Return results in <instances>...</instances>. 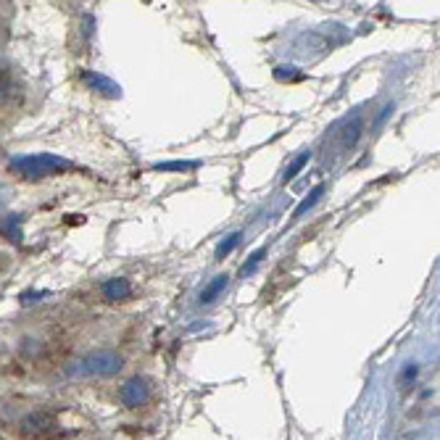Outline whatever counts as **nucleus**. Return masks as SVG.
I'll list each match as a JSON object with an SVG mask.
<instances>
[{
	"instance_id": "1",
	"label": "nucleus",
	"mask_w": 440,
	"mask_h": 440,
	"mask_svg": "<svg viewBox=\"0 0 440 440\" xmlns=\"http://www.w3.org/2000/svg\"><path fill=\"white\" fill-rule=\"evenodd\" d=\"M124 367V358L111 351V348H98L90 354L77 356L74 361H69L64 372L69 377H111Z\"/></svg>"
},
{
	"instance_id": "2",
	"label": "nucleus",
	"mask_w": 440,
	"mask_h": 440,
	"mask_svg": "<svg viewBox=\"0 0 440 440\" xmlns=\"http://www.w3.org/2000/svg\"><path fill=\"white\" fill-rule=\"evenodd\" d=\"M71 169H74V164L56 153H29V156H19L11 161V171L21 174L24 180L56 177V174H66Z\"/></svg>"
},
{
	"instance_id": "3",
	"label": "nucleus",
	"mask_w": 440,
	"mask_h": 440,
	"mask_svg": "<svg viewBox=\"0 0 440 440\" xmlns=\"http://www.w3.org/2000/svg\"><path fill=\"white\" fill-rule=\"evenodd\" d=\"M19 432L27 440H53L58 435V422L51 411H32L19 422Z\"/></svg>"
},
{
	"instance_id": "4",
	"label": "nucleus",
	"mask_w": 440,
	"mask_h": 440,
	"mask_svg": "<svg viewBox=\"0 0 440 440\" xmlns=\"http://www.w3.org/2000/svg\"><path fill=\"white\" fill-rule=\"evenodd\" d=\"M148 395H151V385H148L145 377H130V380L119 388V401H121V406L127 408L143 406V404L148 401Z\"/></svg>"
},
{
	"instance_id": "5",
	"label": "nucleus",
	"mask_w": 440,
	"mask_h": 440,
	"mask_svg": "<svg viewBox=\"0 0 440 440\" xmlns=\"http://www.w3.org/2000/svg\"><path fill=\"white\" fill-rule=\"evenodd\" d=\"M101 293L106 301L119 304V301H127V298L132 295V285H130V280H124V277H114V280H106V282H103Z\"/></svg>"
},
{
	"instance_id": "6",
	"label": "nucleus",
	"mask_w": 440,
	"mask_h": 440,
	"mask_svg": "<svg viewBox=\"0 0 440 440\" xmlns=\"http://www.w3.org/2000/svg\"><path fill=\"white\" fill-rule=\"evenodd\" d=\"M361 132H364V121H361V117H354L343 127V148H354Z\"/></svg>"
},
{
	"instance_id": "7",
	"label": "nucleus",
	"mask_w": 440,
	"mask_h": 440,
	"mask_svg": "<svg viewBox=\"0 0 440 440\" xmlns=\"http://www.w3.org/2000/svg\"><path fill=\"white\" fill-rule=\"evenodd\" d=\"M227 282H230V277L227 274H219V277H214L204 290H201V304H211L217 295H219L221 290L227 288Z\"/></svg>"
},
{
	"instance_id": "8",
	"label": "nucleus",
	"mask_w": 440,
	"mask_h": 440,
	"mask_svg": "<svg viewBox=\"0 0 440 440\" xmlns=\"http://www.w3.org/2000/svg\"><path fill=\"white\" fill-rule=\"evenodd\" d=\"M308 158H311V153L304 151L301 156H298V158H295V161H293V164H290L288 169H285V182H290V180H295V177H298V171H301L306 164H308Z\"/></svg>"
},
{
	"instance_id": "9",
	"label": "nucleus",
	"mask_w": 440,
	"mask_h": 440,
	"mask_svg": "<svg viewBox=\"0 0 440 440\" xmlns=\"http://www.w3.org/2000/svg\"><path fill=\"white\" fill-rule=\"evenodd\" d=\"M240 240H243V232H232V235L227 237V240L221 243L219 248H217V258H224V256L232 254L237 245H240Z\"/></svg>"
},
{
	"instance_id": "10",
	"label": "nucleus",
	"mask_w": 440,
	"mask_h": 440,
	"mask_svg": "<svg viewBox=\"0 0 440 440\" xmlns=\"http://www.w3.org/2000/svg\"><path fill=\"white\" fill-rule=\"evenodd\" d=\"M322 193H324V187H322V185H317V187H314V190L308 193V198H306L304 204H301V206H298V208H295V217H304L306 211H308L311 206H314V204H317V201H319V198H322Z\"/></svg>"
},
{
	"instance_id": "11",
	"label": "nucleus",
	"mask_w": 440,
	"mask_h": 440,
	"mask_svg": "<svg viewBox=\"0 0 440 440\" xmlns=\"http://www.w3.org/2000/svg\"><path fill=\"white\" fill-rule=\"evenodd\" d=\"M85 82H90L93 87H106V90H108V95H117V90H119V87L114 85L111 80H106V77H98V74H90V71L85 74Z\"/></svg>"
},
{
	"instance_id": "12",
	"label": "nucleus",
	"mask_w": 440,
	"mask_h": 440,
	"mask_svg": "<svg viewBox=\"0 0 440 440\" xmlns=\"http://www.w3.org/2000/svg\"><path fill=\"white\" fill-rule=\"evenodd\" d=\"M11 98H14V80H11V74L0 71V103L11 101Z\"/></svg>"
},
{
	"instance_id": "13",
	"label": "nucleus",
	"mask_w": 440,
	"mask_h": 440,
	"mask_svg": "<svg viewBox=\"0 0 440 440\" xmlns=\"http://www.w3.org/2000/svg\"><path fill=\"white\" fill-rule=\"evenodd\" d=\"M417 374H419V367H417V364H406V367H404V372H401V377H398L401 390H406L408 385L417 380Z\"/></svg>"
},
{
	"instance_id": "14",
	"label": "nucleus",
	"mask_w": 440,
	"mask_h": 440,
	"mask_svg": "<svg viewBox=\"0 0 440 440\" xmlns=\"http://www.w3.org/2000/svg\"><path fill=\"white\" fill-rule=\"evenodd\" d=\"M195 164H187V161H169V164H156V171H187L193 169Z\"/></svg>"
},
{
	"instance_id": "15",
	"label": "nucleus",
	"mask_w": 440,
	"mask_h": 440,
	"mask_svg": "<svg viewBox=\"0 0 440 440\" xmlns=\"http://www.w3.org/2000/svg\"><path fill=\"white\" fill-rule=\"evenodd\" d=\"M264 256H267V248H258V251H256V254L251 256V258H248V264L243 267V274H251V271H254L256 267H258V261H261Z\"/></svg>"
}]
</instances>
